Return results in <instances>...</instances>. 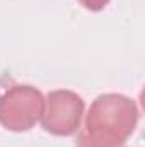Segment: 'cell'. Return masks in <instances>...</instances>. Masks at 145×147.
Returning a JSON list of instances; mask_svg holds the SVG:
<instances>
[{"mask_svg":"<svg viewBox=\"0 0 145 147\" xmlns=\"http://www.w3.org/2000/svg\"><path fill=\"white\" fill-rule=\"evenodd\" d=\"M138 123V108L133 99L123 94L108 92L97 96L87 113L84 132L106 139L113 142L125 144L135 132Z\"/></svg>","mask_w":145,"mask_h":147,"instance_id":"cell-1","label":"cell"},{"mask_svg":"<svg viewBox=\"0 0 145 147\" xmlns=\"http://www.w3.org/2000/svg\"><path fill=\"white\" fill-rule=\"evenodd\" d=\"M44 96L41 91L17 84L0 96V125L9 132H28L41 120Z\"/></svg>","mask_w":145,"mask_h":147,"instance_id":"cell-2","label":"cell"},{"mask_svg":"<svg viewBox=\"0 0 145 147\" xmlns=\"http://www.w3.org/2000/svg\"><path fill=\"white\" fill-rule=\"evenodd\" d=\"M84 108V99L77 92L68 89L51 91L44 99L41 125L51 135L70 137L80 128Z\"/></svg>","mask_w":145,"mask_h":147,"instance_id":"cell-3","label":"cell"},{"mask_svg":"<svg viewBox=\"0 0 145 147\" xmlns=\"http://www.w3.org/2000/svg\"><path fill=\"white\" fill-rule=\"evenodd\" d=\"M75 147H125V144L106 140V139H99V137H92V135H89V134H85L82 130L79 134V137H77Z\"/></svg>","mask_w":145,"mask_h":147,"instance_id":"cell-4","label":"cell"},{"mask_svg":"<svg viewBox=\"0 0 145 147\" xmlns=\"http://www.w3.org/2000/svg\"><path fill=\"white\" fill-rule=\"evenodd\" d=\"M77 2L91 12H99L109 3V0H77Z\"/></svg>","mask_w":145,"mask_h":147,"instance_id":"cell-5","label":"cell"}]
</instances>
